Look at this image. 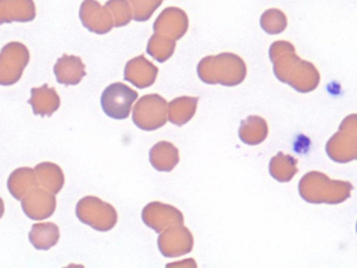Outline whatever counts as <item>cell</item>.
<instances>
[{
  "instance_id": "cell-1",
  "label": "cell",
  "mask_w": 357,
  "mask_h": 268,
  "mask_svg": "<svg viewBox=\"0 0 357 268\" xmlns=\"http://www.w3.org/2000/svg\"><path fill=\"white\" fill-rule=\"evenodd\" d=\"M269 57L273 64L275 77L298 91L314 90L319 83V73L314 65L301 60L296 54L292 44L287 41H277L271 46Z\"/></svg>"
},
{
  "instance_id": "cell-2",
  "label": "cell",
  "mask_w": 357,
  "mask_h": 268,
  "mask_svg": "<svg viewBox=\"0 0 357 268\" xmlns=\"http://www.w3.org/2000/svg\"><path fill=\"white\" fill-rule=\"evenodd\" d=\"M353 186L350 182L331 180L321 172H309L301 179L298 192L307 202L337 204L344 202L351 195Z\"/></svg>"
},
{
  "instance_id": "cell-3",
  "label": "cell",
  "mask_w": 357,
  "mask_h": 268,
  "mask_svg": "<svg viewBox=\"0 0 357 268\" xmlns=\"http://www.w3.org/2000/svg\"><path fill=\"white\" fill-rule=\"evenodd\" d=\"M197 73L204 83L236 86L245 79L246 65L237 54L225 52L202 59Z\"/></svg>"
},
{
  "instance_id": "cell-4",
  "label": "cell",
  "mask_w": 357,
  "mask_h": 268,
  "mask_svg": "<svg viewBox=\"0 0 357 268\" xmlns=\"http://www.w3.org/2000/svg\"><path fill=\"white\" fill-rule=\"evenodd\" d=\"M77 218L98 232H108L116 226L118 213L110 203L96 196L83 197L76 207Z\"/></svg>"
},
{
  "instance_id": "cell-5",
  "label": "cell",
  "mask_w": 357,
  "mask_h": 268,
  "mask_svg": "<svg viewBox=\"0 0 357 268\" xmlns=\"http://www.w3.org/2000/svg\"><path fill=\"white\" fill-rule=\"evenodd\" d=\"M30 62L28 47L20 42H10L0 52V85L11 86L22 79Z\"/></svg>"
},
{
  "instance_id": "cell-6",
  "label": "cell",
  "mask_w": 357,
  "mask_h": 268,
  "mask_svg": "<svg viewBox=\"0 0 357 268\" xmlns=\"http://www.w3.org/2000/svg\"><path fill=\"white\" fill-rule=\"evenodd\" d=\"M167 100L158 94L142 96L133 108L132 119L135 126L145 131H153L166 124Z\"/></svg>"
},
{
  "instance_id": "cell-7",
  "label": "cell",
  "mask_w": 357,
  "mask_h": 268,
  "mask_svg": "<svg viewBox=\"0 0 357 268\" xmlns=\"http://www.w3.org/2000/svg\"><path fill=\"white\" fill-rule=\"evenodd\" d=\"M139 94L123 83L110 84L101 96L104 113L114 119H125L130 115L133 103Z\"/></svg>"
},
{
  "instance_id": "cell-8",
  "label": "cell",
  "mask_w": 357,
  "mask_h": 268,
  "mask_svg": "<svg viewBox=\"0 0 357 268\" xmlns=\"http://www.w3.org/2000/svg\"><path fill=\"white\" fill-rule=\"evenodd\" d=\"M356 115L344 119L340 131L330 138L326 150L330 158L337 163H348L356 158Z\"/></svg>"
},
{
  "instance_id": "cell-9",
  "label": "cell",
  "mask_w": 357,
  "mask_h": 268,
  "mask_svg": "<svg viewBox=\"0 0 357 268\" xmlns=\"http://www.w3.org/2000/svg\"><path fill=\"white\" fill-rule=\"evenodd\" d=\"M144 223L155 232H160L168 228L183 225V216L176 207L172 205L162 204L160 202H151L144 207L142 213Z\"/></svg>"
},
{
  "instance_id": "cell-10",
  "label": "cell",
  "mask_w": 357,
  "mask_h": 268,
  "mask_svg": "<svg viewBox=\"0 0 357 268\" xmlns=\"http://www.w3.org/2000/svg\"><path fill=\"white\" fill-rule=\"evenodd\" d=\"M57 200L55 194L43 188H36L22 200L24 214L32 220H45L56 211Z\"/></svg>"
},
{
  "instance_id": "cell-11",
  "label": "cell",
  "mask_w": 357,
  "mask_h": 268,
  "mask_svg": "<svg viewBox=\"0 0 357 268\" xmlns=\"http://www.w3.org/2000/svg\"><path fill=\"white\" fill-rule=\"evenodd\" d=\"M193 243L191 232L183 225H176L160 234L158 248L165 257H179L191 251Z\"/></svg>"
},
{
  "instance_id": "cell-12",
  "label": "cell",
  "mask_w": 357,
  "mask_h": 268,
  "mask_svg": "<svg viewBox=\"0 0 357 268\" xmlns=\"http://www.w3.org/2000/svg\"><path fill=\"white\" fill-rule=\"evenodd\" d=\"M80 18L89 31L104 35L114 27V17L107 8H102L96 0H85L81 6Z\"/></svg>"
},
{
  "instance_id": "cell-13",
  "label": "cell",
  "mask_w": 357,
  "mask_h": 268,
  "mask_svg": "<svg viewBox=\"0 0 357 268\" xmlns=\"http://www.w3.org/2000/svg\"><path fill=\"white\" fill-rule=\"evenodd\" d=\"M188 29V17L178 8H168L154 23V31L173 40L181 39Z\"/></svg>"
},
{
  "instance_id": "cell-14",
  "label": "cell",
  "mask_w": 357,
  "mask_h": 268,
  "mask_svg": "<svg viewBox=\"0 0 357 268\" xmlns=\"http://www.w3.org/2000/svg\"><path fill=\"white\" fill-rule=\"evenodd\" d=\"M158 67L144 56L137 57L129 61L125 67L124 79L139 89L149 87L155 82L158 75Z\"/></svg>"
},
{
  "instance_id": "cell-15",
  "label": "cell",
  "mask_w": 357,
  "mask_h": 268,
  "mask_svg": "<svg viewBox=\"0 0 357 268\" xmlns=\"http://www.w3.org/2000/svg\"><path fill=\"white\" fill-rule=\"evenodd\" d=\"M32 106L34 114L40 117H52L59 109L61 100L55 88L43 84L41 87L31 89V98L28 100Z\"/></svg>"
},
{
  "instance_id": "cell-16",
  "label": "cell",
  "mask_w": 357,
  "mask_h": 268,
  "mask_svg": "<svg viewBox=\"0 0 357 268\" xmlns=\"http://www.w3.org/2000/svg\"><path fill=\"white\" fill-rule=\"evenodd\" d=\"M54 73L58 83L63 85H77L86 75L85 65L80 57L68 56L66 54L58 59L54 66Z\"/></svg>"
},
{
  "instance_id": "cell-17",
  "label": "cell",
  "mask_w": 357,
  "mask_h": 268,
  "mask_svg": "<svg viewBox=\"0 0 357 268\" xmlns=\"http://www.w3.org/2000/svg\"><path fill=\"white\" fill-rule=\"evenodd\" d=\"M38 186L36 173L32 168H18L12 172L8 179V188L10 193L14 198L20 201Z\"/></svg>"
},
{
  "instance_id": "cell-18",
  "label": "cell",
  "mask_w": 357,
  "mask_h": 268,
  "mask_svg": "<svg viewBox=\"0 0 357 268\" xmlns=\"http://www.w3.org/2000/svg\"><path fill=\"white\" fill-rule=\"evenodd\" d=\"M38 186L57 195L63 188L66 177L59 165L50 161L38 163L35 167Z\"/></svg>"
},
{
  "instance_id": "cell-19",
  "label": "cell",
  "mask_w": 357,
  "mask_h": 268,
  "mask_svg": "<svg viewBox=\"0 0 357 268\" xmlns=\"http://www.w3.org/2000/svg\"><path fill=\"white\" fill-rule=\"evenodd\" d=\"M26 1L28 0H0V24L13 22V21H18V22L32 21L36 16L34 3L17 8Z\"/></svg>"
},
{
  "instance_id": "cell-20",
  "label": "cell",
  "mask_w": 357,
  "mask_h": 268,
  "mask_svg": "<svg viewBox=\"0 0 357 268\" xmlns=\"http://www.w3.org/2000/svg\"><path fill=\"white\" fill-rule=\"evenodd\" d=\"M29 239L33 246L38 251H49L57 245L59 241V228L53 222L34 224L31 228Z\"/></svg>"
},
{
  "instance_id": "cell-21",
  "label": "cell",
  "mask_w": 357,
  "mask_h": 268,
  "mask_svg": "<svg viewBox=\"0 0 357 268\" xmlns=\"http://www.w3.org/2000/svg\"><path fill=\"white\" fill-rule=\"evenodd\" d=\"M150 163L158 171L170 172L178 163V149L169 142H160L152 147Z\"/></svg>"
},
{
  "instance_id": "cell-22",
  "label": "cell",
  "mask_w": 357,
  "mask_h": 268,
  "mask_svg": "<svg viewBox=\"0 0 357 268\" xmlns=\"http://www.w3.org/2000/svg\"><path fill=\"white\" fill-rule=\"evenodd\" d=\"M268 128L267 123L260 117H248L245 121H242L239 129V137L244 144H261L267 137Z\"/></svg>"
},
{
  "instance_id": "cell-23",
  "label": "cell",
  "mask_w": 357,
  "mask_h": 268,
  "mask_svg": "<svg viewBox=\"0 0 357 268\" xmlns=\"http://www.w3.org/2000/svg\"><path fill=\"white\" fill-rule=\"evenodd\" d=\"M198 98L181 96L169 104V121L177 126L188 123L196 112Z\"/></svg>"
},
{
  "instance_id": "cell-24",
  "label": "cell",
  "mask_w": 357,
  "mask_h": 268,
  "mask_svg": "<svg viewBox=\"0 0 357 268\" xmlns=\"http://www.w3.org/2000/svg\"><path fill=\"white\" fill-rule=\"evenodd\" d=\"M296 159L290 155L278 153L277 156L273 157L269 163V172L275 179L280 182H287L294 178L298 172Z\"/></svg>"
},
{
  "instance_id": "cell-25",
  "label": "cell",
  "mask_w": 357,
  "mask_h": 268,
  "mask_svg": "<svg viewBox=\"0 0 357 268\" xmlns=\"http://www.w3.org/2000/svg\"><path fill=\"white\" fill-rule=\"evenodd\" d=\"M175 44H176L175 40L154 34L150 38L149 43H148L147 52L158 62L162 63L172 56L174 52Z\"/></svg>"
},
{
  "instance_id": "cell-26",
  "label": "cell",
  "mask_w": 357,
  "mask_h": 268,
  "mask_svg": "<svg viewBox=\"0 0 357 268\" xmlns=\"http://www.w3.org/2000/svg\"><path fill=\"white\" fill-rule=\"evenodd\" d=\"M287 19L281 10L271 8L263 13L261 17V27L269 35H277L286 29Z\"/></svg>"
},
{
  "instance_id": "cell-27",
  "label": "cell",
  "mask_w": 357,
  "mask_h": 268,
  "mask_svg": "<svg viewBox=\"0 0 357 268\" xmlns=\"http://www.w3.org/2000/svg\"><path fill=\"white\" fill-rule=\"evenodd\" d=\"M106 6L114 13V27H124L132 19V12L127 0H109Z\"/></svg>"
},
{
  "instance_id": "cell-28",
  "label": "cell",
  "mask_w": 357,
  "mask_h": 268,
  "mask_svg": "<svg viewBox=\"0 0 357 268\" xmlns=\"http://www.w3.org/2000/svg\"><path fill=\"white\" fill-rule=\"evenodd\" d=\"M162 0H130L135 10V20L146 21L152 16L154 10L162 4Z\"/></svg>"
},
{
  "instance_id": "cell-29",
  "label": "cell",
  "mask_w": 357,
  "mask_h": 268,
  "mask_svg": "<svg viewBox=\"0 0 357 268\" xmlns=\"http://www.w3.org/2000/svg\"><path fill=\"white\" fill-rule=\"evenodd\" d=\"M3 214H5V203H3V198L0 197V219L3 218Z\"/></svg>"
}]
</instances>
